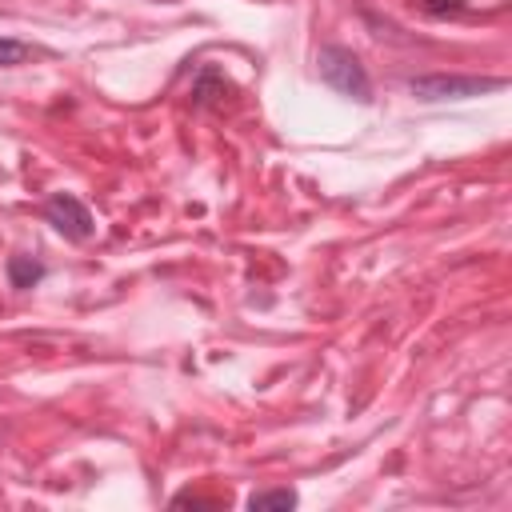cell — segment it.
Returning <instances> with one entry per match:
<instances>
[{
    "mask_svg": "<svg viewBox=\"0 0 512 512\" xmlns=\"http://www.w3.org/2000/svg\"><path fill=\"white\" fill-rule=\"evenodd\" d=\"M504 88L500 76H444V72H432V76H412L408 80V92L416 100H472V96H484V92H496Z\"/></svg>",
    "mask_w": 512,
    "mask_h": 512,
    "instance_id": "cell-2",
    "label": "cell"
},
{
    "mask_svg": "<svg viewBox=\"0 0 512 512\" xmlns=\"http://www.w3.org/2000/svg\"><path fill=\"white\" fill-rule=\"evenodd\" d=\"M316 68H320V80H324L328 88H336L340 96L360 100V104L372 100L368 68L360 64V56H356L352 48H344V44H324V48L316 52Z\"/></svg>",
    "mask_w": 512,
    "mask_h": 512,
    "instance_id": "cell-1",
    "label": "cell"
},
{
    "mask_svg": "<svg viewBox=\"0 0 512 512\" xmlns=\"http://www.w3.org/2000/svg\"><path fill=\"white\" fill-rule=\"evenodd\" d=\"M44 220H48L64 240H76V244L92 240V232H96V220H92L88 204H84L80 196H72V192H56V196H48V204H44Z\"/></svg>",
    "mask_w": 512,
    "mask_h": 512,
    "instance_id": "cell-3",
    "label": "cell"
},
{
    "mask_svg": "<svg viewBox=\"0 0 512 512\" xmlns=\"http://www.w3.org/2000/svg\"><path fill=\"white\" fill-rule=\"evenodd\" d=\"M4 268H8V284H12V288H20V292L44 280V264H40L36 256H8V264H4Z\"/></svg>",
    "mask_w": 512,
    "mask_h": 512,
    "instance_id": "cell-4",
    "label": "cell"
},
{
    "mask_svg": "<svg viewBox=\"0 0 512 512\" xmlns=\"http://www.w3.org/2000/svg\"><path fill=\"white\" fill-rule=\"evenodd\" d=\"M424 8H428L432 16H444V12H460L464 4H460V0H424Z\"/></svg>",
    "mask_w": 512,
    "mask_h": 512,
    "instance_id": "cell-7",
    "label": "cell"
},
{
    "mask_svg": "<svg viewBox=\"0 0 512 512\" xmlns=\"http://www.w3.org/2000/svg\"><path fill=\"white\" fill-rule=\"evenodd\" d=\"M248 508L252 512H264V508H296V492L292 488H264V492H252L248 496Z\"/></svg>",
    "mask_w": 512,
    "mask_h": 512,
    "instance_id": "cell-5",
    "label": "cell"
},
{
    "mask_svg": "<svg viewBox=\"0 0 512 512\" xmlns=\"http://www.w3.org/2000/svg\"><path fill=\"white\" fill-rule=\"evenodd\" d=\"M24 60H32V44H24L16 36H0V68H16Z\"/></svg>",
    "mask_w": 512,
    "mask_h": 512,
    "instance_id": "cell-6",
    "label": "cell"
}]
</instances>
